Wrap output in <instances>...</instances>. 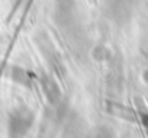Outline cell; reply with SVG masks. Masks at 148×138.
I'll return each mask as SVG.
<instances>
[{
	"label": "cell",
	"instance_id": "cell-1",
	"mask_svg": "<svg viewBox=\"0 0 148 138\" xmlns=\"http://www.w3.org/2000/svg\"><path fill=\"white\" fill-rule=\"evenodd\" d=\"M34 119H35L34 112L26 106H19L13 109L8 121L9 138H25L34 125Z\"/></svg>",
	"mask_w": 148,
	"mask_h": 138
},
{
	"label": "cell",
	"instance_id": "cell-2",
	"mask_svg": "<svg viewBox=\"0 0 148 138\" xmlns=\"http://www.w3.org/2000/svg\"><path fill=\"white\" fill-rule=\"evenodd\" d=\"M41 86H42V90L47 96V99L49 100V103L55 105L58 100H60V96H61V90L57 84V82L48 76V74H44L41 77Z\"/></svg>",
	"mask_w": 148,
	"mask_h": 138
},
{
	"label": "cell",
	"instance_id": "cell-3",
	"mask_svg": "<svg viewBox=\"0 0 148 138\" xmlns=\"http://www.w3.org/2000/svg\"><path fill=\"white\" fill-rule=\"evenodd\" d=\"M10 71H12L10 76H12V79L15 82H18L21 84H25V86L29 83V74H28V71L22 70V68H19V67H12Z\"/></svg>",
	"mask_w": 148,
	"mask_h": 138
},
{
	"label": "cell",
	"instance_id": "cell-4",
	"mask_svg": "<svg viewBox=\"0 0 148 138\" xmlns=\"http://www.w3.org/2000/svg\"><path fill=\"white\" fill-rule=\"evenodd\" d=\"M109 106H112V108H109V109L113 112V115H118V116L125 118V119L134 118V113L131 112V109H129L128 106H121V105H118V103H109Z\"/></svg>",
	"mask_w": 148,
	"mask_h": 138
},
{
	"label": "cell",
	"instance_id": "cell-5",
	"mask_svg": "<svg viewBox=\"0 0 148 138\" xmlns=\"http://www.w3.org/2000/svg\"><path fill=\"white\" fill-rule=\"evenodd\" d=\"M139 116H141V122H142V126H144V129H145V134H147V137H148V113H147V112H141Z\"/></svg>",
	"mask_w": 148,
	"mask_h": 138
},
{
	"label": "cell",
	"instance_id": "cell-6",
	"mask_svg": "<svg viewBox=\"0 0 148 138\" xmlns=\"http://www.w3.org/2000/svg\"><path fill=\"white\" fill-rule=\"evenodd\" d=\"M144 80L148 83V70H145V73H144Z\"/></svg>",
	"mask_w": 148,
	"mask_h": 138
}]
</instances>
